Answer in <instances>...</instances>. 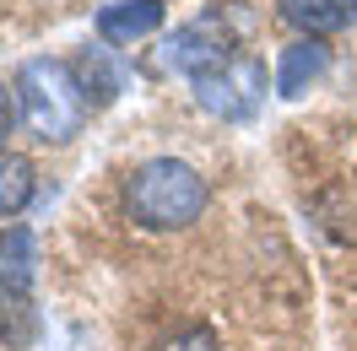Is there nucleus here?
Masks as SVG:
<instances>
[{"instance_id":"1","label":"nucleus","mask_w":357,"mask_h":351,"mask_svg":"<svg viewBox=\"0 0 357 351\" xmlns=\"http://www.w3.org/2000/svg\"><path fill=\"white\" fill-rule=\"evenodd\" d=\"M125 217L135 227H146V233H178V227H190V221L206 217V205H211V189H206V178L190 168V162H178V157H146V162H135L130 178H125Z\"/></svg>"},{"instance_id":"2","label":"nucleus","mask_w":357,"mask_h":351,"mask_svg":"<svg viewBox=\"0 0 357 351\" xmlns=\"http://www.w3.org/2000/svg\"><path fill=\"white\" fill-rule=\"evenodd\" d=\"M17 109H22V125L33 130V141L44 146H60L70 135H82L87 125V92L76 81L70 60H27L17 70Z\"/></svg>"},{"instance_id":"3","label":"nucleus","mask_w":357,"mask_h":351,"mask_svg":"<svg viewBox=\"0 0 357 351\" xmlns=\"http://www.w3.org/2000/svg\"><path fill=\"white\" fill-rule=\"evenodd\" d=\"M244 33H249V17L238 6H206L201 17H190V22L162 44V65L195 81L206 70L227 65V60L238 54V38H244Z\"/></svg>"},{"instance_id":"4","label":"nucleus","mask_w":357,"mask_h":351,"mask_svg":"<svg viewBox=\"0 0 357 351\" xmlns=\"http://www.w3.org/2000/svg\"><path fill=\"white\" fill-rule=\"evenodd\" d=\"M190 87H195V103H201L211 119L244 125V119H255L260 103H266V65H260L255 54H233L227 65L195 76Z\"/></svg>"},{"instance_id":"5","label":"nucleus","mask_w":357,"mask_h":351,"mask_svg":"<svg viewBox=\"0 0 357 351\" xmlns=\"http://www.w3.org/2000/svg\"><path fill=\"white\" fill-rule=\"evenodd\" d=\"M162 22H168V6L162 0H114V6L98 11V44L130 49L141 38H152Z\"/></svg>"},{"instance_id":"6","label":"nucleus","mask_w":357,"mask_h":351,"mask_svg":"<svg viewBox=\"0 0 357 351\" xmlns=\"http://www.w3.org/2000/svg\"><path fill=\"white\" fill-rule=\"evenodd\" d=\"M38 281V238L33 227H6L0 233V297H27Z\"/></svg>"},{"instance_id":"7","label":"nucleus","mask_w":357,"mask_h":351,"mask_svg":"<svg viewBox=\"0 0 357 351\" xmlns=\"http://www.w3.org/2000/svg\"><path fill=\"white\" fill-rule=\"evenodd\" d=\"M331 70V49L319 38H298L276 54V98H303V92Z\"/></svg>"},{"instance_id":"8","label":"nucleus","mask_w":357,"mask_h":351,"mask_svg":"<svg viewBox=\"0 0 357 351\" xmlns=\"http://www.w3.org/2000/svg\"><path fill=\"white\" fill-rule=\"evenodd\" d=\"M276 17L303 38H325L357 22V0H276Z\"/></svg>"},{"instance_id":"9","label":"nucleus","mask_w":357,"mask_h":351,"mask_svg":"<svg viewBox=\"0 0 357 351\" xmlns=\"http://www.w3.org/2000/svg\"><path fill=\"white\" fill-rule=\"evenodd\" d=\"M70 70H76V81H82V92H87L92 109H109L114 98L125 92V65L114 60V49H109V44H98V49L87 44L76 60H70Z\"/></svg>"},{"instance_id":"10","label":"nucleus","mask_w":357,"mask_h":351,"mask_svg":"<svg viewBox=\"0 0 357 351\" xmlns=\"http://www.w3.org/2000/svg\"><path fill=\"white\" fill-rule=\"evenodd\" d=\"M38 189V173L22 152H0V217H17L27 211V200Z\"/></svg>"},{"instance_id":"11","label":"nucleus","mask_w":357,"mask_h":351,"mask_svg":"<svg viewBox=\"0 0 357 351\" xmlns=\"http://www.w3.org/2000/svg\"><path fill=\"white\" fill-rule=\"evenodd\" d=\"M162 351H217V335H211V329H184V335L168 341Z\"/></svg>"},{"instance_id":"12","label":"nucleus","mask_w":357,"mask_h":351,"mask_svg":"<svg viewBox=\"0 0 357 351\" xmlns=\"http://www.w3.org/2000/svg\"><path fill=\"white\" fill-rule=\"evenodd\" d=\"M17 114H22V109H17V98L0 87V146H6V135H11V125H17Z\"/></svg>"}]
</instances>
